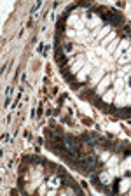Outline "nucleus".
I'll list each match as a JSON object with an SVG mask.
<instances>
[{
	"label": "nucleus",
	"instance_id": "obj_1",
	"mask_svg": "<svg viewBox=\"0 0 131 196\" xmlns=\"http://www.w3.org/2000/svg\"><path fill=\"white\" fill-rule=\"evenodd\" d=\"M124 32H126V34H131V25H126V26H124Z\"/></svg>",
	"mask_w": 131,
	"mask_h": 196
}]
</instances>
